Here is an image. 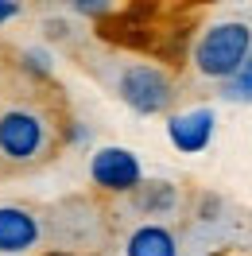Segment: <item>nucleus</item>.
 Here are the masks:
<instances>
[{"mask_svg": "<svg viewBox=\"0 0 252 256\" xmlns=\"http://www.w3.org/2000/svg\"><path fill=\"white\" fill-rule=\"evenodd\" d=\"M20 62L28 66L32 74H50V54H47V50H39V47L24 50V54H20Z\"/></svg>", "mask_w": 252, "mask_h": 256, "instance_id": "nucleus-10", "label": "nucleus"}, {"mask_svg": "<svg viewBox=\"0 0 252 256\" xmlns=\"http://www.w3.org/2000/svg\"><path fill=\"white\" fill-rule=\"evenodd\" d=\"M136 206L144 210V214H152V218H163V214H171L174 202H178V194H174L171 182H140L136 186Z\"/></svg>", "mask_w": 252, "mask_h": 256, "instance_id": "nucleus-8", "label": "nucleus"}, {"mask_svg": "<svg viewBox=\"0 0 252 256\" xmlns=\"http://www.w3.org/2000/svg\"><path fill=\"white\" fill-rule=\"evenodd\" d=\"M20 16V4H12V0H0V24H8V20Z\"/></svg>", "mask_w": 252, "mask_h": 256, "instance_id": "nucleus-12", "label": "nucleus"}, {"mask_svg": "<svg viewBox=\"0 0 252 256\" xmlns=\"http://www.w3.org/2000/svg\"><path fill=\"white\" fill-rule=\"evenodd\" d=\"M248 54H252V28L244 20H221V24H210L198 35L190 62H194V70L202 78L229 82L240 74V66L248 62Z\"/></svg>", "mask_w": 252, "mask_h": 256, "instance_id": "nucleus-2", "label": "nucleus"}, {"mask_svg": "<svg viewBox=\"0 0 252 256\" xmlns=\"http://www.w3.org/2000/svg\"><path fill=\"white\" fill-rule=\"evenodd\" d=\"M43 240V222L28 206H0V256H32Z\"/></svg>", "mask_w": 252, "mask_h": 256, "instance_id": "nucleus-5", "label": "nucleus"}, {"mask_svg": "<svg viewBox=\"0 0 252 256\" xmlns=\"http://www.w3.org/2000/svg\"><path fill=\"white\" fill-rule=\"evenodd\" d=\"M124 256H178V237H174L167 225L148 222V225L128 233Z\"/></svg>", "mask_w": 252, "mask_h": 256, "instance_id": "nucleus-7", "label": "nucleus"}, {"mask_svg": "<svg viewBox=\"0 0 252 256\" xmlns=\"http://www.w3.org/2000/svg\"><path fill=\"white\" fill-rule=\"evenodd\" d=\"M116 97L140 116H159V112L171 109L174 82L167 70H159L152 62H128L116 74Z\"/></svg>", "mask_w": 252, "mask_h": 256, "instance_id": "nucleus-3", "label": "nucleus"}, {"mask_svg": "<svg viewBox=\"0 0 252 256\" xmlns=\"http://www.w3.org/2000/svg\"><path fill=\"white\" fill-rule=\"evenodd\" d=\"M225 97H229V101H252V78H248V74L229 78V82H225Z\"/></svg>", "mask_w": 252, "mask_h": 256, "instance_id": "nucleus-9", "label": "nucleus"}, {"mask_svg": "<svg viewBox=\"0 0 252 256\" xmlns=\"http://www.w3.org/2000/svg\"><path fill=\"white\" fill-rule=\"evenodd\" d=\"M54 152V120L43 105L16 101L0 109V160L12 167H32Z\"/></svg>", "mask_w": 252, "mask_h": 256, "instance_id": "nucleus-1", "label": "nucleus"}, {"mask_svg": "<svg viewBox=\"0 0 252 256\" xmlns=\"http://www.w3.org/2000/svg\"><path fill=\"white\" fill-rule=\"evenodd\" d=\"M74 12L78 16H105V12H112V4H105V0H74Z\"/></svg>", "mask_w": 252, "mask_h": 256, "instance_id": "nucleus-11", "label": "nucleus"}, {"mask_svg": "<svg viewBox=\"0 0 252 256\" xmlns=\"http://www.w3.org/2000/svg\"><path fill=\"white\" fill-rule=\"evenodd\" d=\"M214 109H186L167 116V140H171L182 156H198L214 140Z\"/></svg>", "mask_w": 252, "mask_h": 256, "instance_id": "nucleus-6", "label": "nucleus"}, {"mask_svg": "<svg viewBox=\"0 0 252 256\" xmlns=\"http://www.w3.org/2000/svg\"><path fill=\"white\" fill-rule=\"evenodd\" d=\"M90 178H94V186H101L109 194H132L144 182V167L136 160V152L109 144L90 156Z\"/></svg>", "mask_w": 252, "mask_h": 256, "instance_id": "nucleus-4", "label": "nucleus"}, {"mask_svg": "<svg viewBox=\"0 0 252 256\" xmlns=\"http://www.w3.org/2000/svg\"><path fill=\"white\" fill-rule=\"evenodd\" d=\"M240 74H248V78H252V54H248V62L240 66Z\"/></svg>", "mask_w": 252, "mask_h": 256, "instance_id": "nucleus-13", "label": "nucleus"}]
</instances>
